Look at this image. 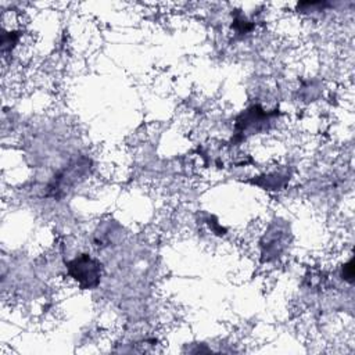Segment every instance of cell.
Segmentation results:
<instances>
[{
	"label": "cell",
	"mask_w": 355,
	"mask_h": 355,
	"mask_svg": "<svg viewBox=\"0 0 355 355\" xmlns=\"http://www.w3.org/2000/svg\"><path fill=\"white\" fill-rule=\"evenodd\" d=\"M71 276L85 288H90L98 284L101 276V263L89 255L75 258L68 265Z\"/></svg>",
	"instance_id": "obj_1"
}]
</instances>
